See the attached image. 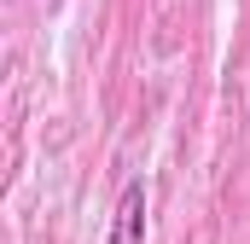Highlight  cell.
<instances>
[{
    "label": "cell",
    "mask_w": 250,
    "mask_h": 244,
    "mask_svg": "<svg viewBox=\"0 0 250 244\" xmlns=\"http://www.w3.org/2000/svg\"><path fill=\"white\" fill-rule=\"evenodd\" d=\"M111 244H146V181H128L111 209Z\"/></svg>",
    "instance_id": "1"
}]
</instances>
